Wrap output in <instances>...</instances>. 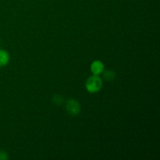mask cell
Wrapping results in <instances>:
<instances>
[{
    "label": "cell",
    "mask_w": 160,
    "mask_h": 160,
    "mask_svg": "<svg viewBox=\"0 0 160 160\" xmlns=\"http://www.w3.org/2000/svg\"><path fill=\"white\" fill-rule=\"evenodd\" d=\"M102 86V81L101 78L95 74L94 76L90 77L87 80L85 84L86 88L91 93L98 92L101 89Z\"/></svg>",
    "instance_id": "1"
},
{
    "label": "cell",
    "mask_w": 160,
    "mask_h": 160,
    "mask_svg": "<svg viewBox=\"0 0 160 160\" xmlns=\"http://www.w3.org/2000/svg\"><path fill=\"white\" fill-rule=\"evenodd\" d=\"M67 111L72 116H76L81 112V105L77 100L70 99L66 106Z\"/></svg>",
    "instance_id": "2"
},
{
    "label": "cell",
    "mask_w": 160,
    "mask_h": 160,
    "mask_svg": "<svg viewBox=\"0 0 160 160\" xmlns=\"http://www.w3.org/2000/svg\"><path fill=\"white\" fill-rule=\"evenodd\" d=\"M91 70H92V73L95 75H98L101 73L104 70V65L101 61H95L92 62V66H91Z\"/></svg>",
    "instance_id": "3"
},
{
    "label": "cell",
    "mask_w": 160,
    "mask_h": 160,
    "mask_svg": "<svg viewBox=\"0 0 160 160\" xmlns=\"http://www.w3.org/2000/svg\"><path fill=\"white\" fill-rule=\"evenodd\" d=\"M9 56L5 50H0V67H4L9 62Z\"/></svg>",
    "instance_id": "4"
},
{
    "label": "cell",
    "mask_w": 160,
    "mask_h": 160,
    "mask_svg": "<svg viewBox=\"0 0 160 160\" xmlns=\"http://www.w3.org/2000/svg\"><path fill=\"white\" fill-rule=\"evenodd\" d=\"M115 77L116 73L115 72L112 71V70H106V71L104 72V73H103V78H105V80H106V81H112V80L115 78Z\"/></svg>",
    "instance_id": "5"
},
{
    "label": "cell",
    "mask_w": 160,
    "mask_h": 160,
    "mask_svg": "<svg viewBox=\"0 0 160 160\" xmlns=\"http://www.w3.org/2000/svg\"><path fill=\"white\" fill-rule=\"evenodd\" d=\"M52 100L53 102L57 105H61L62 102H63V98H62V96H61V95H54V96H53Z\"/></svg>",
    "instance_id": "6"
},
{
    "label": "cell",
    "mask_w": 160,
    "mask_h": 160,
    "mask_svg": "<svg viewBox=\"0 0 160 160\" xmlns=\"http://www.w3.org/2000/svg\"><path fill=\"white\" fill-rule=\"evenodd\" d=\"M8 159V156L4 151H0V160H6Z\"/></svg>",
    "instance_id": "7"
}]
</instances>
